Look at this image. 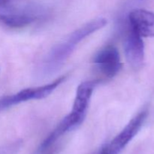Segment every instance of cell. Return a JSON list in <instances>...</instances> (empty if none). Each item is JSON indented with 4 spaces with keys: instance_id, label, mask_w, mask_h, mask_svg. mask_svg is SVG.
Instances as JSON below:
<instances>
[{
    "instance_id": "cell-1",
    "label": "cell",
    "mask_w": 154,
    "mask_h": 154,
    "mask_svg": "<svg viewBox=\"0 0 154 154\" xmlns=\"http://www.w3.org/2000/svg\"><path fill=\"white\" fill-rule=\"evenodd\" d=\"M107 24L105 18H98L87 23L69 35L61 43L51 49L43 63V72L51 74L57 70L72 54L77 45L95 32L103 28Z\"/></svg>"
},
{
    "instance_id": "cell-2",
    "label": "cell",
    "mask_w": 154,
    "mask_h": 154,
    "mask_svg": "<svg viewBox=\"0 0 154 154\" xmlns=\"http://www.w3.org/2000/svg\"><path fill=\"white\" fill-rule=\"evenodd\" d=\"M148 108H145L129 120L126 126L113 140L99 150L101 154H120L141 130L148 116Z\"/></svg>"
},
{
    "instance_id": "cell-3",
    "label": "cell",
    "mask_w": 154,
    "mask_h": 154,
    "mask_svg": "<svg viewBox=\"0 0 154 154\" xmlns=\"http://www.w3.org/2000/svg\"><path fill=\"white\" fill-rule=\"evenodd\" d=\"M65 79L66 76H62L48 84L24 89L14 94L4 96L0 99V111L27 101L44 99L53 93Z\"/></svg>"
},
{
    "instance_id": "cell-4",
    "label": "cell",
    "mask_w": 154,
    "mask_h": 154,
    "mask_svg": "<svg viewBox=\"0 0 154 154\" xmlns=\"http://www.w3.org/2000/svg\"><path fill=\"white\" fill-rule=\"evenodd\" d=\"M86 114L72 109L71 112L60 121L57 127L44 140L39 147V152L45 154L50 151L63 135L81 124Z\"/></svg>"
},
{
    "instance_id": "cell-5",
    "label": "cell",
    "mask_w": 154,
    "mask_h": 154,
    "mask_svg": "<svg viewBox=\"0 0 154 154\" xmlns=\"http://www.w3.org/2000/svg\"><path fill=\"white\" fill-rule=\"evenodd\" d=\"M93 63L105 77L111 78L115 76L122 68L120 53L117 48L108 45L95 55Z\"/></svg>"
},
{
    "instance_id": "cell-6",
    "label": "cell",
    "mask_w": 154,
    "mask_h": 154,
    "mask_svg": "<svg viewBox=\"0 0 154 154\" xmlns=\"http://www.w3.org/2000/svg\"><path fill=\"white\" fill-rule=\"evenodd\" d=\"M124 51L128 63L134 68L139 69L144 62V44L142 37L128 26L125 36Z\"/></svg>"
},
{
    "instance_id": "cell-7",
    "label": "cell",
    "mask_w": 154,
    "mask_h": 154,
    "mask_svg": "<svg viewBox=\"0 0 154 154\" xmlns=\"http://www.w3.org/2000/svg\"><path fill=\"white\" fill-rule=\"evenodd\" d=\"M128 26L142 38L154 37V12L137 8L128 15Z\"/></svg>"
},
{
    "instance_id": "cell-8",
    "label": "cell",
    "mask_w": 154,
    "mask_h": 154,
    "mask_svg": "<svg viewBox=\"0 0 154 154\" xmlns=\"http://www.w3.org/2000/svg\"><path fill=\"white\" fill-rule=\"evenodd\" d=\"M37 17L28 12L0 13V23L11 29H21L33 23Z\"/></svg>"
},
{
    "instance_id": "cell-9",
    "label": "cell",
    "mask_w": 154,
    "mask_h": 154,
    "mask_svg": "<svg viewBox=\"0 0 154 154\" xmlns=\"http://www.w3.org/2000/svg\"><path fill=\"white\" fill-rule=\"evenodd\" d=\"M11 0H0V7L6 5Z\"/></svg>"
},
{
    "instance_id": "cell-10",
    "label": "cell",
    "mask_w": 154,
    "mask_h": 154,
    "mask_svg": "<svg viewBox=\"0 0 154 154\" xmlns=\"http://www.w3.org/2000/svg\"><path fill=\"white\" fill-rule=\"evenodd\" d=\"M144 1H145V0H134L135 2H144Z\"/></svg>"
},
{
    "instance_id": "cell-11",
    "label": "cell",
    "mask_w": 154,
    "mask_h": 154,
    "mask_svg": "<svg viewBox=\"0 0 154 154\" xmlns=\"http://www.w3.org/2000/svg\"><path fill=\"white\" fill-rule=\"evenodd\" d=\"M96 154H99V151H98V152H97V153H96Z\"/></svg>"
}]
</instances>
